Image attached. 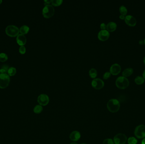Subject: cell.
Here are the masks:
<instances>
[{
    "mask_svg": "<svg viewBox=\"0 0 145 144\" xmlns=\"http://www.w3.org/2000/svg\"><path fill=\"white\" fill-rule=\"evenodd\" d=\"M143 77L144 78L145 80V70H144V71L143 73Z\"/></svg>",
    "mask_w": 145,
    "mask_h": 144,
    "instance_id": "cell-34",
    "label": "cell"
},
{
    "mask_svg": "<svg viewBox=\"0 0 145 144\" xmlns=\"http://www.w3.org/2000/svg\"><path fill=\"white\" fill-rule=\"evenodd\" d=\"M119 18L120 19H121V20H124L125 19V16L121 15L120 16Z\"/></svg>",
    "mask_w": 145,
    "mask_h": 144,
    "instance_id": "cell-32",
    "label": "cell"
},
{
    "mask_svg": "<svg viewBox=\"0 0 145 144\" xmlns=\"http://www.w3.org/2000/svg\"><path fill=\"white\" fill-rule=\"evenodd\" d=\"M55 13L53 7L51 5H47L45 6L42 9V14L44 18L47 19L53 16Z\"/></svg>",
    "mask_w": 145,
    "mask_h": 144,
    "instance_id": "cell-3",
    "label": "cell"
},
{
    "mask_svg": "<svg viewBox=\"0 0 145 144\" xmlns=\"http://www.w3.org/2000/svg\"><path fill=\"white\" fill-rule=\"evenodd\" d=\"M16 72V69L14 67H11L9 68L7 73L9 76H12L15 74Z\"/></svg>",
    "mask_w": 145,
    "mask_h": 144,
    "instance_id": "cell-23",
    "label": "cell"
},
{
    "mask_svg": "<svg viewBox=\"0 0 145 144\" xmlns=\"http://www.w3.org/2000/svg\"><path fill=\"white\" fill-rule=\"evenodd\" d=\"M111 74L110 72H106L103 75V79H108L111 77Z\"/></svg>",
    "mask_w": 145,
    "mask_h": 144,
    "instance_id": "cell-28",
    "label": "cell"
},
{
    "mask_svg": "<svg viewBox=\"0 0 145 144\" xmlns=\"http://www.w3.org/2000/svg\"><path fill=\"white\" fill-rule=\"evenodd\" d=\"M37 102L40 105L45 106L49 102V98L47 95L42 94L38 97Z\"/></svg>",
    "mask_w": 145,
    "mask_h": 144,
    "instance_id": "cell-9",
    "label": "cell"
},
{
    "mask_svg": "<svg viewBox=\"0 0 145 144\" xmlns=\"http://www.w3.org/2000/svg\"><path fill=\"white\" fill-rule=\"evenodd\" d=\"M16 40L18 44L21 46H24L26 43V38L24 35L23 34H19L17 36Z\"/></svg>",
    "mask_w": 145,
    "mask_h": 144,
    "instance_id": "cell-14",
    "label": "cell"
},
{
    "mask_svg": "<svg viewBox=\"0 0 145 144\" xmlns=\"http://www.w3.org/2000/svg\"><path fill=\"white\" fill-rule=\"evenodd\" d=\"M2 2V0H0V4H1Z\"/></svg>",
    "mask_w": 145,
    "mask_h": 144,
    "instance_id": "cell-38",
    "label": "cell"
},
{
    "mask_svg": "<svg viewBox=\"0 0 145 144\" xmlns=\"http://www.w3.org/2000/svg\"><path fill=\"white\" fill-rule=\"evenodd\" d=\"M42 110H43V107L42 106L40 105L36 106L33 110L34 112L37 114L41 113Z\"/></svg>",
    "mask_w": 145,
    "mask_h": 144,
    "instance_id": "cell-20",
    "label": "cell"
},
{
    "mask_svg": "<svg viewBox=\"0 0 145 144\" xmlns=\"http://www.w3.org/2000/svg\"><path fill=\"white\" fill-rule=\"evenodd\" d=\"M134 134L137 138L143 139L145 138V125H140L135 128Z\"/></svg>",
    "mask_w": 145,
    "mask_h": 144,
    "instance_id": "cell-6",
    "label": "cell"
},
{
    "mask_svg": "<svg viewBox=\"0 0 145 144\" xmlns=\"http://www.w3.org/2000/svg\"><path fill=\"white\" fill-rule=\"evenodd\" d=\"M127 142L128 144H137V140L135 137L131 136L128 138L127 140Z\"/></svg>",
    "mask_w": 145,
    "mask_h": 144,
    "instance_id": "cell-25",
    "label": "cell"
},
{
    "mask_svg": "<svg viewBox=\"0 0 145 144\" xmlns=\"http://www.w3.org/2000/svg\"><path fill=\"white\" fill-rule=\"evenodd\" d=\"M127 140V138L126 135L121 133L116 135L113 140L115 144H125Z\"/></svg>",
    "mask_w": 145,
    "mask_h": 144,
    "instance_id": "cell-7",
    "label": "cell"
},
{
    "mask_svg": "<svg viewBox=\"0 0 145 144\" xmlns=\"http://www.w3.org/2000/svg\"><path fill=\"white\" fill-rule=\"evenodd\" d=\"M91 85L93 88L96 90L102 89L104 87V83L102 79L99 78H95L91 83Z\"/></svg>",
    "mask_w": 145,
    "mask_h": 144,
    "instance_id": "cell-8",
    "label": "cell"
},
{
    "mask_svg": "<svg viewBox=\"0 0 145 144\" xmlns=\"http://www.w3.org/2000/svg\"><path fill=\"white\" fill-rule=\"evenodd\" d=\"M8 56L5 53H0V61L1 62H5L8 59Z\"/></svg>",
    "mask_w": 145,
    "mask_h": 144,
    "instance_id": "cell-26",
    "label": "cell"
},
{
    "mask_svg": "<svg viewBox=\"0 0 145 144\" xmlns=\"http://www.w3.org/2000/svg\"><path fill=\"white\" fill-rule=\"evenodd\" d=\"M119 11L121 15L125 16L127 14V9L125 6H121L119 8Z\"/></svg>",
    "mask_w": 145,
    "mask_h": 144,
    "instance_id": "cell-21",
    "label": "cell"
},
{
    "mask_svg": "<svg viewBox=\"0 0 145 144\" xmlns=\"http://www.w3.org/2000/svg\"><path fill=\"white\" fill-rule=\"evenodd\" d=\"M29 31V28L27 25H23L20 29V32L23 35L27 34Z\"/></svg>",
    "mask_w": 145,
    "mask_h": 144,
    "instance_id": "cell-17",
    "label": "cell"
},
{
    "mask_svg": "<svg viewBox=\"0 0 145 144\" xmlns=\"http://www.w3.org/2000/svg\"><path fill=\"white\" fill-rule=\"evenodd\" d=\"M145 82V79L143 77L137 76L135 79V82L138 85H142Z\"/></svg>",
    "mask_w": 145,
    "mask_h": 144,
    "instance_id": "cell-18",
    "label": "cell"
},
{
    "mask_svg": "<svg viewBox=\"0 0 145 144\" xmlns=\"http://www.w3.org/2000/svg\"><path fill=\"white\" fill-rule=\"evenodd\" d=\"M124 20L126 24L130 26L134 27L136 25V19L133 16L130 15L126 16Z\"/></svg>",
    "mask_w": 145,
    "mask_h": 144,
    "instance_id": "cell-11",
    "label": "cell"
},
{
    "mask_svg": "<svg viewBox=\"0 0 145 144\" xmlns=\"http://www.w3.org/2000/svg\"><path fill=\"white\" fill-rule=\"evenodd\" d=\"M69 137L71 141L77 142L81 138V134L78 131H73L70 134Z\"/></svg>",
    "mask_w": 145,
    "mask_h": 144,
    "instance_id": "cell-13",
    "label": "cell"
},
{
    "mask_svg": "<svg viewBox=\"0 0 145 144\" xmlns=\"http://www.w3.org/2000/svg\"><path fill=\"white\" fill-rule=\"evenodd\" d=\"M6 34L11 37H15L19 35L20 29L15 25H9L5 29Z\"/></svg>",
    "mask_w": 145,
    "mask_h": 144,
    "instance_id": "cell-4",
    "label": "cell"
},
{
    "mask_svg": "<svg viewBox=\"0 0 145 144\" xmlns=\"http://www.w3.org/2000/svg\"><path fill=\"white\" fill-rule=\"evenodd\" d=\"M143 41H144V44L145 45V39H144V40H143Z\"/></svg>",
    "mask_w": 145,
    "mask_h": 144,
    "instance_id": "cell-39",
    "label": "cell"
},
{
    "mask_svg": "<svg viewBox=\"0 0 145 144\" xmlns=\"http://www.w3.org/2000/svg\"><path fill=\"white\" fill-rule=\"evenodd\" d=\"M103 144H115L113 140L111 139H106L103 141Z\"/></svg>",
    "mask_w": 145,
    "mask_h": 144,
    "instance_id": "cell-27",
    "label": "cell"
},
{
    "mask_svg": "<svg viewBox=\"0 0 145 144\" xmlns=\"http://www.w3.org/2000/svg\"><path fill=\"white\" fill-rule=\"evenodd\" d=\"M19 52L21 54H24L26 52V47L24 46H22L19 48Z\"/></svg>",
    "mask_w": 145,
    "mask_h": 144,
    "instance_id": "cell-29",
    "label": "cell"
},
{
    "mask_svg": "<svg viewBox=\"0 0 145 144\" xmlns=\"http://www.w3.org/2000/svg\"><path fill=\"white\" fill-rule=\"evenodd\" d=\"M107 108L109 111L112 113H115L119 111L120 108V103L116 99H111L107 103Z\"/></svg>",
    "mask_w": 145,
    "mask_h": 144,
    "instance_id": "cell-1",
    "label": "cell"
},
{
    "mask_svg": "<svg viewBox=\"0 0 145 144\" xmlns=\"http://www.w3.org/2000/svg\"><path fill=\"white\" fill-rule=\"evenodd\" d=\"M110 36V33L107 30H101L98 33V37L100 41L104 42L108 39Z\"/></svg>",
    "mask_w": 145,
    "mask_h": 144,
    "instance_id": "cell-10",
    "label": "cell"
},
{
    "mask_svg": "<svg viewBox=\"0 0 145 144\" xmlns=\"http://www.w3.org/2000/svg\"><path fill=\"white\" fill-rule=\"evenodd\" d=\"M106 25L104 23H102L100 25V28L101 30H106Z\"/></svg>",
    "mask_w": 145,
    "mask_h": 144,
    "instance_id": "cell-30",
    "label": "cell"
},
{
    "mask_svg": "<svg viewBox=\"0 0 145 144\" xmlns=\"http://www.w3.org/2000/svg\"><path fill=\"white\" fill-rule=\"evenodd\" d=\"M139 44L140 45H143V44H144V41L142 40H141L139 42Z\"/></svg>",
    "mask_w": 145,
    "mask_h": 144,
    "instance_id": "cell-33",
    "label": "cell"
},
{
    "mask_svg": "<svg viewBox=\"0 0 145 144\" xmlns=\"http://www.w3.org/2000/svg\"><path fill=\"white\" fill-rule=\"evenodd\" d=\"M9 76L7 74H0V88L4 89L9 85L10 83Z\"/></svg>",
    "mask_w": 145,
    "mask_h": 144,
    "instance_id": "cell-5",
    "label": "cell"
},
{
    "mask_svg": "<svg viewBox=\"0 0 145 144\" xmlns=\"http://www.w3.org/2000/svg\"><path fill=\"white\" fill-rule=\"evenodd\" d=\"M133 72H134L133 69L131 68H126L123 71V73H122V75H123V77H128L132 74Z\"/></svg>",
    "mask_w": 145,
    "mask_h": 144,
    "instance_id": "cell-16",
    "label": "cell"
},
{
    "mask_svg": "<svg viewBox=\"0 0 145 144\" xmlns=\"http://www.w3.org/2000/svg\"><path fill=\"white\" fill-rule=\"evenodd\" d=\"M70 144H78L76 142H72V143H71Z\"/></svg>",
    "mask_w": 145,
    "mask_h": 144,
    "instance_id": "cell-37",
    "label": "cell"
},
{
    "mask_svg": "<svg viewBox=\"0 0 145 144\" xmlns=\"http://www.w3.org/2000/svg\"><path fill=\"white\" fill-rule=\"evenodd\" d=\"M115 85L117 88L123 90L128 87L130 85V82L126 77L123 76H120L116 80Z\"/></svg>",
    "mask_w": 145,
    "mask_h": 144,
    "instance_id": "cell-2",
    "label": "cell"
},
{
    "mask_svg": "<svg viewBox=\"0 0 145 144\" xmlns=\"http://www.w3.org/2000/svg\"><path fill=\"white\" fill-rule=\"evenodd\" d=\"M116 24L113 22H109L106 25V30L109 32H114L117 28Z\"/></svg>",
    "mask_w": 145,
    "mask_h": 144,
    "instance_id": "cell-15",
    "label": "cell"
},
{
    "mask_svg": "<svg viewBox=\"0 0 145 144\" xmlns=\"http://www.w3.org/2000/svg\"><path fill=\"white\" fill-rule=\"evenodd\" d=\"M110 73L113 75H117L121 72V67L119 64H115L110 68Z\"/></svg>",
    "mask_w": 145,
    "mask_h": 144,
    "instance_id": "cell-12",
    "label": "cell"
},
{
    "mask_svg": "<svg viewBox=\"0 0 145 144\" xmlns=\"http://www.w3.org/2000/svg\"><path fill=\"white\" fill-rule=\"evenodd\" d=\"M63 3V1L62 0H52L51 1V4L52 6L54 7H58L61 5Z\"/></svg>",
    "mask_w": 145,
    "mask_h": 144,
    "instance_id": "cell-24",
    "label": "cell"
},
{
    "mask_svg": "<svg viewBox=\"0 0 145 144\" xmlns=\"http://www.w3.org/2000/svg\"><path fill=\"white\" fill-rule=\"evenodd\" d=\"M52 1L51 0H45L44 1V4L45 6L47 5H50V3H51Z\"/></svg>",
    "mask_w": 145,
    "mask_h": 144,
    "instance_id": "cell-31",
    "label": "cell"
},
{
    "mask_svg": "<svg viewBox=\"0 0 145 144\" xmlns=\"http://www.w3.org/2000/svg\"><path fill=\"white\" fill-rule=\"evenodd\" d=\"M141 144H145V138H143L142 142H141Z\"/></svg>",
    "mask_w": 145,
    "mask_h": 144,
    "instance_id": "cell-35",
    "label": "cell"
},
{
    "mask_svg": "<svg viewBox=\"0 0 145 144\" xmlns=\"http://www.w3.org/2000/svg\"><path fill=\"white\" fill-rule=\"evenodd\" d=\"M9 68V66L7 64L3 65L0 68L1 74H7V72H8Z\"/></svg>",
    "mask_w": 145,
    "mask_h": 144,
    "instance_id": "cell-22",
    "label": "cell"
},
{
    "mask_svg": "<svg viewBox=\"0 0 145 144\" xmlns=\"http://www.w3.org/2000/svg\"><path fill=\"white\" fill-rule=\"evenodd\" d=\"M86 144V143H82V144Z\"/></svg>",
    "mask_w": 145,
    "mask_h": 144,
    "instance_id": "cell-40",
    "label": "cell"
},
{
    "mask_svg": "<svg viewBox=\"0 0 145 144\" xmlns=\"http://www.w3.org/2000/svg\"><path fill=\"white\" fill-rule=\"evenodd\" d=\"M89 74L91 78L95 79L97 76L98 73L96 69L95 68H91L89 72Z\"/></svg>",
    "mask_w": 145,
    "mask_h": 144,
    "instance_id": "cell-19",
    "label": "cell"
},
{
    "mask_svg": "<svg viewBox=\"0 0 145 144\" xmlns=\"http://www.w3.org/2000/svg\"><path fill=\"white\" fill-rule=\"evenodd\" d=\"M143 62H144V65L145 66V57H144V59H143Z\"/></svg>",
    "mask_w": 145,
    "mask_h": 144,
    "instance_id": "cell-36",
    "label": "cell"
}]
</instances>
